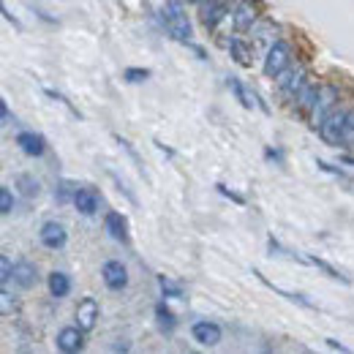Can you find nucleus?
Returning <instances> with one entry per match:
<instances>
[{
    "label": "nucleus",
    "mask_w": 354,
    "mask_h": 354,
    "mask_svg": "<svg viewBox=\"0 0 354 354\" xmlns=\"http://www.w3.org/2000/svg\"><path fill=\"white\" fill-rule=\"evenodd\" d=\"M161 25L169 33V39H175L180 44H191L194 28L185 14V0H164L161 3Z\"/></svg>",
    "instance_id": "obj_1"
},
{
    "label": "nucleus",
    "mask_w": 354,
    "mask_h": 354,
    "mask_svg": "<svg viewBox=\"0 0 354 354\" xmlns=\"http://www.w3.org/2000/svg\"><path fill=\"white\" fill-rule=\"evenodd\" d=\"M335 106H341V88L335 85V82H322V88H319V95H316V101H313V106H310V112L306 115L308 118V126L316 131L319 126H322V120L335 109Z\"/></svg>",
    "instance_id": "obj_2"
},
{
    "label": "nucleus",
    "mask_w": 354,
    "mask_h": 354,
    "mask_svg": "<svg viewBox=\"0 0 354 354\" xmlns=\"http://www.w3.org/2000/svg\"><path fill=\"white\" fill-rule=\"evenodd\" d=\"M295 63V46L289 44L286 39H275L265 55V63H262V71H265L267 80H275L281 71H286L289 66Z\"/></svg>",
    "instance_id": "obj_3"
},
{
    "label": "nucleus",
    "mask_w": 354,
    "mask_h": 354,
    "mask_svg": "<svg viewBox=\"0 0 354 354\" xmlns=\"http://www.w3.org/2000/svg\"><path fill=\"white\" fill-rule=\"evenodd\" d=\"M308 80H310L308 66H306V63H300V60H295L286 71H281V74L275 77V88H278V93H281L286 101H292Z\"/></svg>",
    "instance_id": "obj_4"
},
{
    "label": "nucleus",
    "mask_w": 354,
    "mask_h": 354,
    "mask_svg": "<svg viewBox=\"0 0 354 354\" xmlns=\"http://www.w3.org/2000/svg\"><path fill=\"white\" fill-rule=\"evenodd\" d=\"M346 115H349V109H346V106H335V109L322 120V126L316 129V133H319V139H322L324 145H330V147H344Z\"/></svg>",
    "instance_id": "obj_5"
},
{
    "label": "nucleus",
    "mask_w": 354,
    "mask_h": 354,
    "mask_svg": "<svg viewBox=\"0 0 354 354\" xmlns=\"http://www.w3.org/2000/svg\"><path fill=\"white\" fill-rule=\"evenodd\" d=\"M229 19H232V28H234L237 33H248V30H254V28L259 25V19H262V3H259V0H237V3L232 6Z\"/></svg>",
    "instance_id": "obj_6"
},
{
    "label": "nucleus",
    "mask_w": 354,
    "mask_h": 354,
    "mask_svg": "<svg viewBox=\"0 0 354 354\" xmlns=\"http://www.w3.org/2000/svg\"><path fill=\"white\" fill-rule=\"evenodd\" d=\"M191 338L205 346V349H213L223 341V327L218 322H210V319H199L191 324Z\"/></svg>",
    "instance_id": "obj_7"
},
{
    "label": "nucleus",
    "mask_w": 354,
    "mask_h": 354,
    "mask_svg": "<svg viewBox=\"0 0 354 354\" xmlns=\"http://www.w3.org/2000/svg\"><path fill=\"white\" fill-rule=\"evenodd\" d=\"M101 281L109 292H123L129 286V270L120 259H109L101 267Z\"/></svg>",
    "instance_id": "obj_8"
},
{
    "label": "nucleus",
    "mask_w": 354,
    "mask_h": 354,
    "mask_svg": "<svg viewBox=\"0 0 354 354\" xmlns=\"http://www.w3.org/2000/svg\"><path fill=\"white\" fill-rule=\"evenodd\" d=\"M55 346L63 354H77L85 349V330L80 324H71V327H63L57 335H55Z\"/></svg>",
    "instance_id": "obj_9"
},
{
    "label": "nucleus",
    "mask_w": 354,
    "mask_h": 354,
    "mask_svg": "<svg viewBox=\"0 0 354 354\" xmlns=\"http://www.w3.org/2000/svg\"><path fill=\"white\" fill-rule=\"evenodd\" d=\"M39 240L46 251H60L68 243V232L60 221H44L39 229Z\"/></svg>",
    "instance_id": "obj_10"
},
{
    "label": "nucleus",
    "mask_w": 354,
    "mask_h": 354,
    "mask_svg": "<svg viewBox=\"0 0 354 354\" xmlns=\"http://www.w3.org/2000/svg\"><path fill=\"white\" fill-rule=\"evenodd\" d=\"M74 207H77V213L80 216H95L98 210H101V194H98V188H93V185H77V194H74Z\"/></svg>",
    "instance_id": "obj_11"
},
{
    "label": "nucleus",
    "mask_w": 354,
    "mask_h": 354,
    "mask_svg": "<svg viewBox=\"0 0 354 354\" xmlns=\"http://www.w3.org/2000/svg\"><path fill=\"white\" fill-rule=\"evenodd\" d=\"M98 316H101L98 300H95V297H82V300H80V306H77V313H74L77 324H80L85 333H93V330H95V324H98Z\"/></svg>",
    "instance_id": "obj_12"
},
{
    "label": "nucleus",
    "mask_w": 354,
    "mask_h": 354,
    "mask_svg": "<svg viewBox=\"0 0 354 354\" xmlns=\"http://www.w3.org/2000/svg\"><path fill=\"white\" fill-rule=\"evenodd\" d=\"M14 142H17V147H19L25 156H30V158H41L46 153V139L36 131H19Z\"/></svg>",
    "instance_id": "obj_13"
},
{
    "label": "nucleus",
    "mask_w": 354,
    "mask_h": 354,
    "mask_svg": "<svg viewBox=\"0 0 354 354\" xmlns=\"http://www.w3.org/2000/svg\"><path fill=\"white\" fill-rule=\"evenodd\" d=\"M11 281H14V286L17 289H33L36 283H39V267L33 265V262H28V259H22V262H17L14 265V275H11Z\"/></svg>",
    "instance_id": "obj_14"
},
{
    "label": "nucleus",
    "mask_w": 354,
    "mask_h": 354,
    "mask_svg": "<svg viewBox=\"0 0 354 354\" xmlns=\"http://www.w3.org/2000/svg\"><path fill=\"white\" fill-rule=\"evenodd\" d=\"M226 85H229V90L234 93V98H237V101H240V104H243L245 109H254V106H262V112H270V109H267V104H265V101H262V98H259V95H257L254 90H248V88H245V85H243V82H240L237 77H229V80H226Z\"/></svg>",
    "instance_id": "obj_15"
},
{
    "label": "nucleus",
    "mask_w": 354,
    "mask_h": 354,
    "mask_svg": "<svg viewBox=\"0 0 354 354\" xmlns=\"http://www.w3.org/2000/svg\"><path fill=\"white\" fill-rule=\"evenodd\" d=\"M104 229H106V234H109L115 243H129V221H126L123 213L109 210V213L104 216Z\"/></svg>",
    "instance_id": "obj_16"
},
{
    "label": "nucleus",
    "mask_w": 354,
    "mask_h": 354,
    "mask_svg": "<svg viewBox=\"0 0 354 354\" xmlns=\"http://www.w3.org/2000/svg\"><path fill=\"white\" fill-rule=\"evenodd\" d=\"M319 88H322V82L310 77L308 82L300 88V93H297V95H295L289 104H292V106H295L300 115H308L310 106H313V101H316V95H319Z\"/></svg>",
    "instance_id": "obj_17"
},
{
    "label": "nucleus",
    "mask_w": 354,
    "mask_h": 354,
    "mask_svg": "<svg viewBox=\"0 0 354 354\" xmlns=\"http://www.w3.org/2000/svg\"><path fill=\"white\" fill-rule=\"evenodd\" d=\"M46 289H49V295H52L55 300L68 297V295H71V275L63 272V270H52V272L46 275Z\"/></svg>",
    "instance_id": "obj_18"
},
{
    "label": "nucleus",
    "mask_w": 354,
    "mask_h": 354,
    "mask_svg": "<svg viewBox=\"0 0 354 354\" xmlns=\"http://www.w3.org/2000/svg\"><path fill=\"white\" fill-rule=\"evenodd\" d=\"M226 49H229V55H232V60H234L237 66L251 68V63H254L251 55H254V52H251V46L245 44L240 36H229V39H226Z\"/></svg>",
    "instance_id": "obj_19"
},
{
    "label": "nucleus",
    "mask_w": 354,
    "mask_h": 354,
    "mask_svg": "<svg viewBox=\"0 0 354 354\" xmlns=\"http://www.w3.org/2000/svg\"><path fill=\"white\" fill-rule=\"evenodd\" d=\"M156 324H158L161 333H172L177 327V313L167 306V300H158L156 303Z\"/></svg>",
    "instance_id": "obj_20"
},
{
    "label": "nucleus",
    "mask_w": 354,
    "mask_h": 354,
    "mask_svg": "<svg viewBox=\"0 0 354 354\" xmlns=\"http://www.w3.org/2000/svg\"><path fill=\"white\" fill-rule=\"evenodd\" d=\"M300 262H306L310 267H319L322 272H327L333 281H344V283H352V278L349 275H344L338 267H333L330 262H324V259H319V257H310V254H300Z\"/></svg>",
    "instance_id": "obj_21"
},
{
    "label": "nucleus",
    "mask_w": 354,
    "mask_h": 354,
    "mask_svg": "<svg viewBox=\"0 0 354 354\" xmlns=\"http://www.w3.org/2000/svg\"><path fill=\"white\" fill-rule=\"evenodd\" d=\"M254 275H257V278H259V281L265 283L267 289H272L275 295H281V297H286L289 303H295V306H303V308H316V306L310 303V300H308V297H306V295H295V292H283V289H278L275 283H270V281H267V278H265V275H262V272H259V270H254Z\"/></svg>",
    "instance_id": "obj_22"
},
{
    "label": "nucleus",
    "mask_w": 354,
    "mask_h": 354,
    "mask_svg": "<svg viewBox=\"0 0 354 354\" xmlns=\"http://www.w3.org/2000/svg\"><path fill=\"white\" fill-rule=\"evenodd\" d=\"M17 188L22 191V196H25V199H36V196H39V191H41L39 180H36L33 175H19V177H17Z\"/></svg>",
    "instance_id": "obj_23"
},
{
    "label": "nucleus",
    "mask_w": 354,
    "mask_h": 354,
    "mask_svg": "<svg viewBox=\"0 0 354 354\" xmlns=\"http://www.w3.org/2000/svg\"><path fill=\"white\" fill-rule=\"evenodd\" d=\"M150 77H153V71H150V68H136V66H131V68H126V71H123V80H126V82H131V85L147 82Z\"/></svg>",
    "instance_id": "obj_24"
},
{
    "label": "nucleus",
    "mask_w": 354,
    "mask_h": 354,
    "mask_svg": "<svg viewBox=\"0 0 354 354\" xmlns=\"http://www.w3.org/2000/svg\"><path fill=\"white\" fill-rule=\"evenodd\" d=\"M316 167H319L322 172H327V175L338 177V180H344V183H349V185L354 188V177H352V175H346L344 169H338V167H333V164H327V161H322V158L316 161Z\"/></svg>",
    "instance_id": "obj_25"
},
{
    "label": "nucleus",
    "mask_w": 354,
    "mask_h": 354,
    "mask_svg": "<svg viewBox=\"0 0 354 354\" xmlns=\"http://www.w3.org/2000/svg\"><path fill=\"white\" fill-rule=\"evenodd\" d=\"M17 310V300H14V295L8 292V286H3V292H0V313L3 316H11Z\"/></svg>",
    "instance_id": "obj_26"
},
{
    "label": "nucleus",
    "mask_w": 354,
    "mask_h": 354,
    "mask_svg": "<svg viewBox=\"0 0 354 354\" xmlns=\"http://www.w3.org/2000/svg\"><path fill=\"white\" fill-rule=\"evenodd\" d=\"M11 210H14V194L8 185H0V213L8 216Z\"/></svg>",
    "instance_id": "obj_27"
},
{
    "label": "nucleus",
    "mask_w": 354,
    "mask_h": 354,
    "mask_svg": "<svg viewBox=\"0 0 354 354\" xmlns=\"http://www.w3.org/2000/svg\"><path fill=\"white\" fill-rule=\"evenodd\" d=\"M344 147L354 150V106H349V115H346V129H344Z\"/></svg>",
    "instance_id": "obj_28"
},
{
    "label": "nucleus",
    "mask_w": 354,
    "mask_h": 354,
    "mask_svg": "<svg viewBox=\"0 0 354 354\" xmlns=\"http://www.w3.org/2000/svg\"><path fill=\"white\" fill-rule=\"evenodd\" d=\"M158 283H161V295H164V297H177V300L183 297V286H177V283H169L164 275L158 278Z\"/></svg>",
    "instance_id": "obj_29"
},
{
    "label": "nucleus",
    "mask_w": 354,
    "mask_h": 354,
    "mask_svg": "<svg viewBox=\"0 0 354 354\" xmlns=\"http://www.w3.org/2000/svg\"><path fill=\"white\" fill-rule=\"evenodd\" d=\"M221 3L223 0H199V3H196V6H199V22H205V19H207V17H210Z\"/></svg>",
    "instance_id": "obj_30"
},
{
    "label": "nucleus",
    "mask_w": 354,
    "mask_h": 354,
    "mask_svg": "<svg viewBox=\"0 0 354 354\" xmlns=\"http://www.w3.org/2000/svg\"><path fill=\"white\" fill-rule=\"evenodd\" d=\"M11 275H14V265H11V259L3 254V257H0V281H3V286L11 283Z\"/></svg>",
    "instance_id": "obj_31"
},
{
    "label": "nucleus",
    "mask_w": 354,
    "mask_h": 354,
    "mask_svg": "<svg viewBox=\"0 0 354 354\" xmlns=\"http://www.w3.org/2000/svg\"><path fill=\"white\" fill-rule=\"evenodd\" d=\"M216 188H218V194H223L226 199H232V202H237V205H245V196H243V194H237V191H232V188H226L223 183H218Z\"/></svg>",
    "instance_id": "obj_32"
},
{
    "label": "nucleus",
    "mask_w": 354,
    "mask_h": 354,
    "mask_svg": "<svg viewBox=\"0 0 354 354\" xmlns=\"http://www.w3.org/2000/svg\"><path fill=\"white\" fill-rule=\"evenodd\" d=\"M74 194H77V188H71L68 183H60V191H55V196H57L60 202H68V199H74Z\"/></svg>",
    "instance_id": "obj_33"
},
{
    "label": "nucleus",
    "mask_w": 354,
    "mask_h": 354,
    "mask_svg": "<svg viewBox=\"0 0 354 354\" xmlns=\"http://www.w3.org/2000/svg\"><path fill=\"white\" fill-rule=\"evenodd\" d=\"M324 344H327L330 349H335V352H344V354H349V352H352L349 346H344V344H338L335 338H324Z\"/></svg>",
    "instance_id": "obj_34"
},
{
    "label": "nucleus",
    "mask_w": 354,
    "mask_h": 354,
    "mask_svg": "<svg viewBox=\"0 0 354 354\" xmlns=\"http://www.w3.org/2000/svg\"><path fill=\"white\" fill-rule=\"evenodd\" d=\"M265 156L270 158V161H278V164H283V153H281V150H270V147H267Z\"/></svg>",
    "instance_id": "obj_35"
},
{
    "label": "nucleus",
    "mask_w": 354,
    "mask_h": 354,
    "mask_svg": "<svg viewBox=\"0 0 354 354\" xmlns=\"http://www.w3.org/2000/svg\"><path fill=\"white\" fill-rule=\"evenodd\" d=\"M0 109H3V123H11V112H8V104H6V98L0 101Z\"/></svg>",
    "instance_id": "obj_36"
},
{
    "label": "nucleus",
    "mask_w": 354,
    "mask_h": 354,
    "mask_svg": "<svg viewBox=\"0 0 354 354\" xmlns=\"http://www.w3.org/2000/svg\"><path fill=\"white\" fill-rule=\"evenodd\" d=\"M115 352H129V344H115Z\"/></svg>",
    "instance_id": "obj_37"
},
{
    "label": "nucleus",
    "mask_w": 354,
    "mask_h": 354,
    "mask_svg": "<svg viewBox=\"0 0 354 354\" xmlns=\"http://www.w3.org/2000/svg\"><path fill=\"white\" fill-rule=\"evenodd\" d=\"M341 161H344V164H349V167H354V158H352V156H341Z\"/></svg>",
    "instance_id": "obj_38"
},
{
    "label": "nucleus",
    "mask_w": 354,
    "mask_h": 354,
    "mask_svg": "<svg viewBox=\"0 0 354 354\" xmlns=\"http://www.w3.org/2000/svg\"><path fill=\"white\" fill-rule=\"evenodd\" d=\"M185 3H191V6H196V3H199V0H185Z\"/></svg>",
    "instance_id": "obj_39"
}]
</instances>
